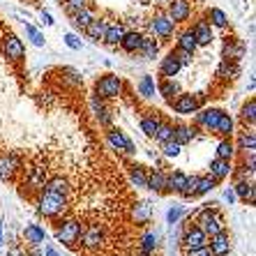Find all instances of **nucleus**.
<instances>
[{
	"mask_svg": "<svg viewBox=\"0 0 256 256\" xmlns=\"http://www.w3.org/2000/svg\"><path fill=\"white\" fill-rule=\"evenodd\" d=\"M67 208V196L65 194H58V192H48L44 190V194L37 201V210L44 214V217H56V214L65 212Z\"/></svg>",
	"mask_w": 256,
	"mask_h": 256,
	"instance_id": "obj_1",
	"label": "nucleus"
},
{
	"mask_svg": "<svg viewBox=\"0 0 256 256\" xmlns=\"http://www.w3.org/2000/svg\"><path fill=\"white\" fill-rule=\"evenodd\" d=\"M198 228H201L206 236H214V233L224 231V220H222V214L217 212L214 208H206L201 210V214H198Z\"/></svg>",
	"mask_w": 256,
	"mask_h": 256,
	"instance_id": "obj_2",
	"label": "nucleus"
},
{
	"mask_svg": "<svg viewBox=\"0 0 256 256\" xmlns=\"http://www.w3.org/2000/svg\"><path fill=\"white\" fill-rule=\"evenodd\" d=\"M120 90H122V81H120L116 74H106V76H102L95 86V92L100 100H114V97L120 95Z\"/></svg>",
	"mask_w": 256,
	"mask_h": 256,
	"instance_id": "obj_3",
	"label": "nucleus"
},
{
	"mask_svg": "<svg viewBox=\"0 0 256 256\" xmlns=\"http://www.w3.org/2000/svg\"><path fill=\"white\" fill-rule=\"evenodd\" d=\"M203 97H194V95H187V92H180V95H176V100L173 102V111L180 116H192L198 111V104H201Z\"/></svg>",
	"mask_w": 256,
	"mask_h": 256,
	"instance_id": "obj_4",
	"label": "nucleus"
},
{
	"mask_svg": "<svg viewBox=\"0 0 256 256\" xmlns=\"http://www.w3.org/2000/svg\"><path fill=\"white\" fill-rule=\"evenodd\" d=\"M78 233H81V224L76 220H67V222H62V226L58 231V240L62 244H70L72 247L78 240Z\"/></svg>",
	"mask_w": 256,
	"mask_h": 256,
	"instance_id": "obj_5",
	"label": "nucleus"
},
{
	"mask_svg": "<svg viewBox=\"0 0 256 256\" xmlns=\"http://www.w3.org/2000/svg\"><path fill=\"white\" fill-rule=\"evenodd\" d=\"M208 242H210L208 247L212 252V256H226L231 252V238H228L226 231H220V233H214V236H210Z\"/></svg>",
	"mask_w": 256,
	"mask_h": 256,
	"instance_id": "obj_6",
	"label": "nucleus"
},
{
	"mask_svg": "<svg viewBox=\"0 0 256 256\" xmlns=\"http://www.w3.org/2000/svg\"><path fill=\"white\" fill-rule=\"evenodd\" d=\"M78 238H81L84 247H88V250H95V247H100V244L104 242V231H102L97 224H92V226H88V228H81Z\"/></svg>",
	"mask_w": 256,
	"mask_h": 256,
	"instance_id": "obj_7",
	"label": "nucleus"
},
{
	"mask_svg": "<svg viewBox=\"0 0 256 256\" xmlns=\"http://www.w3.org/2000/svg\"><path fill=\"white\" fill-rule=\"evenodd\" d=\"M106 136H108V143H111L116 150H125V152H130V155H134V152H136V146H134V143H132L130 138H127L120 130H114V127H108Z\"/></svg>",
	"mask_w": 256,
	"mask_h": 256,
	"instance_id": "obj_8",
	"label": "nucleus"
},
{
	"mask_svg": "<svg viewBox=\"0 0 256 256\" xmlns=\"http://www.w3.org/2000/svg\"><path fill=\"white\" fill-rule=\"evenodd\" d=\"M182 244H185L187 250H196V247L208 244V236H206L198 226H190L185 231V236H182Z\"/></svg>",
	"mask_w": 256,
	"mask_h": 256,
	"instance_id": "obj_9",
	"label": "nucleus"
},
{
	"mask_svg": "<svg viewBox=\"0 0 256 256\" xmlns=\"http://www.w3.org/2000/svg\"><path fill=\"white\" fill-rule=\"evenodd\" d=\"M190 12H192V7L187 0H171V2H168V18H171L173 24L187 21Z\"/></svg>",
	"mask_w": 256,
	"mask_h": 256,
	"instance_id": "obj_10",
	"label": "nucleus"
},
{
	"mask_svg": "<svg viewBox=\"0 0 256 256\" xmlns=\"http://www.w3.org/2000/svg\"><path fill=\"white\" fill-rule=\"evenodd\" d=\"M173 28H176V24H173L168 16H164V14H157V16L150 21V30H152L155 35L164 37V40L173 35Z\"/></svg>",
	"mask_w": 256,
	"mask_h": 256,
	"instance_id": "obj_11",
	"label": "nucleus"
},
{
	"mask_svg": "<svg viewBox=\"0 0 256 256\" xmlns=\"http://www.w3.org/2000/svg\"><path fill=\"white\" fill-rule=\"evenodd\" d=\"M2 48H5V56L10 60H21V58H24V54H26L24 42H21L16 35L5 37V44H2Z\"/></svg>",
	"mask_w": 256,
	"mask_h": 256,
	"instance_id": "obj_12",
	"label": "nucleus"
},
{
	"mask_svg": "<svg viewBox=\"0 0 256 256\" xmlns=\"http://www.w3.org/2000/svg\"><path fill=\"white\" fill-rule=\"evenodd\" d=\"M233 192H236V196H240L244 203H250V206H254L256 201V190H254V182H247V180H238L236 182V187H233Z\"/></svg>",
	"mask_w": 256,
	"mask_h": 256,
	"instance_id": "obj_13",
	"label": "nucleus"
},
{
	"mask_svg": "<svg viewBox=\"0 0 256 256\" xmlns=\"http://www.w3.org/2000/svg\"><path fill=\"white\" fill-rule=\"evenodd\" d=\"M231 173H233V168H231V160H222V157H217V160L210 162V176H212L214 180L228 178Z\"/></svg>",
	"mask_w": 256,
	"mask_h": 256,
	"instance_id": "obj_14",
	"label": "nucleus"
},
{
	"mask_svg": "<svg viewBox=\"0 0 256 256\" xmlns=\"http://www.w3.org/2000/svg\"><path fill=\"white\" fill-rule=\"evenodd\" d=\"M192 32H194V37H196L198 46H208V44L212 42V28H210L208 21H198V24L192 28Z\"/></svg>",
	"mask_w": 256,
	"mask_h": 256,
	"instance_id": "obj_15",
	"label": "nucleus"
},
{
	"mask_svg": "<svg viewBox=\"0 0 256 256\" xmlns=\"http://www.w3.org/2000/svg\"><path fill=\"white\" fill-rule=\"evenodd\" d=\"M180 67H182V65L178 62V58H176L173 54H168L166 58L162 60V65H160V74H162L164 78H173V76H176V74L180 72Z\"/></svg>",
	"mask_w": 256,
	"mask_h": 256,
	"instance_id": "obj_16",
	"label": "nucleus"
},
{
	"mask_svg": "<svg viewBox=\"0 0 256 256\" xmlns=\"http://www.w3.org/2000/svg\"><path fill=\"white\" fill-rule=\"evenodd\" d=\"M220 114H222L220 108H203L201 114H196V122L201 127H206V130H214Z\"/></svg>",
	"mask_w": 256,
	"mask_h": 256,
	"instance_id": "obj_17",
	"label": "nucleus"
},
{
	"mask_svg": "<svg viewBox=\"0 0 256 256\" xmlns=\"http://www.w3.org/2000/svg\"><path fill=\"white\" fill-rule=\"evenodd\" d=\"M141 40H143L141 32L132 30V32H125V35H122V40H120V46L125 48L127 54H136L138 46H141Z\"/></svg>",
	"mask_w": 256,
	"mask_h": 256,
	"instance_id": "obj_18",
	"label": "nucleus"
},
{
	"mask_svg": "<svg viewBox=\"0 0 256 256\" xmlns=\"http://www.w3.org/2000/svg\"><path fill=\"white\" fill-rule=\"evenodd\" d=\"M122 35H125V30H122L120 24H106V30H104V37H102V40L106 44H111V46H116V44H120Z\"/></svg>",
	"mask_w": 256,
	"mask_h": 256,
	"instance_id": "obj_19",
	"label": "nucleus"
},
{
	"mask_svg": "<svg viewBox=\"0 0 256 256\" xmlns=\"http://www.w3.org/2000/svg\"><path fill=\"white\" fill-rule=\"evenodd\" d=\"M84 30H86V35H88L92 42H100L102 37H104V30H106V21H102V18H92Z\"/></svg>",
	"mask_w": 256,
	"mask_h": 256,
	"instance_id": "obj_20",
	"label": "nucleus"
},
{
	"mask_svg": "<svg viewBox=\"0 0 256 256\" xmlns=\"http://www.w3.org/2000/svg\"><path fill=\"white\" fill-rule=\"evenodd\" d=\"M185 187H187V176L182 171H176V173H171V176L166 178V190L182 194V192H185Z\"/></svg>",
	"mask_w": 256,
	"mask_h": 256,
	"instance_id": "obj_21",
	"label": "nucleus"
},
{
	"mask_svg": "<svg viewBox=\"0 0 256 256\" xmlns=\"http://www.w3.org/2000/svg\"><path fill=\"white\" fill-rule=\"evenodd\" d=\"M24 236H26V242H30L32 247H37V244H42L44 242V228L42 226H37V224H30V226H26V231H24Z\"/></svg>",
	"mask_w": 256,
	"mask_h": 256,
	"instance_id": "obj_22",
	"label": "nucleus"
},
{
	"mask_svg": "<svg viewBox=\"0 0 256 256\" xmlns=\"http://www.w3.org/2000/svg\"><path fill=\"white\" fill-rule=\"evenodd\" d=\"M214 132L220 134V136L228 138L233 134V120L228 114H220V118H217V125H214Z\"/></svg>",
	"mask_w": 256,
	"mask_h": 256,
	"instance_id": "obj_23",
	"label": "nucleus"
},
{
	"mask_svg": "<svg viewBox=\"0 0 256 256\" xmlns=\"http://www.w3.org/2000/svg\"><path fill=\"white\" fill-rule=\"evenodd\" d=\"M157 51H160V44H157L155 40H150V37H143L141 46H138V54H141L146 60H152L157 56Z\"/></svg>",
	"mask_w": 256,
	"mask_h": 256,
	"instance_id": "obj_24",
	"label": "nucleus"
},
{
	"mask_svg": "<svg viewBox=\"0 0 256 256\" xmlns=\"http://www.w3.org/2000/svg\"><path fill=\"white\" fill-rule=\"evenodd\" d=\"M192 138H194V130H192V127H187V125L173 127V141H178L180 146L192 143Z\"/></svg>",
	"mask_w": 256,
	"mask_h": 256,
	"instance_id": "obj_25",
	"label": "nucleus"
},
{
	"mask_svg": "<svg viewBox=\"0 0 256 256\" xmlns=\"http://www.w3.org/2000/svg\"><path fill=\"white\" fill-rule=\"evenodd\" d=\"M196 37H194V32L192 30H185L182 35L178 37V48H182V51H190V54H194L196 51Z\"/></svg>",
	"mask_w": 256,
	"mask_h": 256,
	"instance_id": "obj_26",
	"label": "nucleus"
},
{
	"mask_svg": "<svg viewBox=\"0 0 256 256\" xmlns=\"http://www.w3.org/2000/svg\"><path fill=\"white\" fill-rule=\"evenodd\" d=\"M148 190L152 192H164L166 190V176L162 171H152L148 176Z\"/></svg>",
	"mask_w": 256,
	"mask_h": 256,
	"instance_id": "obj_27",
	"label": "nucleus"
},
{
	"mask_svg": "<svg viewBox=\"0 0 256 256\" xmlns=\"http://www.w3.org/2000/svg\"><path fill=\"white\" fill-rule=\"evenodd\" d=\"M160 95L166 97V100H173L176 95H180V86L173 81V78H164L160 84Z\"/></svg>",
	"mask_w": 256,
	"mask_h": 256,
	"instance_id": "obj_28",
	"label": "nucleus"
},
{
	"mask_svg": "<svg viewBox=\"0 0 256 256\" xmlns=\"http://www.w3.org/2000/svg\"><path fill=\"white\" fill-rule=\"evenodd\" d=\"M44 187H46L48 192H58V194H65V196H67V192H70V182H67L62 176H54V178L48 180Z\"/></svg>",
	"mask_w": 256,
	"mask_h": 256,
	"instance_id": "obj_29",
	"label": "nucleus"
},
{
	"mask_svg": "<svg viewBox=\"0 0 256 256\" xmlns=\"http://www.w3.org/2000/svg\"><path fill=\"white\" fill-rule=\"evenodd\" d=\"M74 26H76L78 30H84L86 26L90 24V21H92V18H95V14H92V10H88V7H86V10H81V12H76L74 14Z\"/></svg>",
	"mask_w": 256,
	"mask_h": 256,
	"instance_id": "obj_30",
	"label": "nucleus"
},
{
	"mask_svg": "<svg viewBox=\"0 0 256 256\" xmlns=\"http://www.w3.org/2000/svg\"><path fill=\"white\" fill-rule=\"evenodd\" d=\"M214 182H217V180H214L212 176H208V178H198L196 187H194V196H203V194H208V192L214 187Z\"/></svg>",
	"mask_w": 256,
	"mask_h": 256,
	"instance_id": "obj_31",
	"label": "nucleus"
},
{
	"mask_svg": "<svg viewBox=\"0 0 256 256\" xmlns=\"http://www.w3.org/2000/svg\"><path fill=\"white\" fill-rule=\"evenodd\" d=\"M240 118H242L244 125H254V118H256V102L254 100H250L242 106V111H240Z\"/></svg>",
	"mask_w": 256,
	"mask_h": 256,
	"instance_id": "obj_32",
	"label": "nucleus"
},
{
	"mask_svg": "<svg viewBox=\"0 0 256 256\" xmlns=\"http://www.w3.org/2000/svg\"><path fill=\"white\" fill-rule=\"evenodd\" d=\"M130 176L136 187H148V176H146V171L141 166H130Z\"/></svg>",
	"mask_w": 256,
	"mask_h": 256,
	"instance_id": "obj_33",
	"label": "nucleus"
},
{
	"mask_svg": "<svg viewBox=\"0 0 256 256\" xmlns=\"http://www.w3.org/2000/svg\"><path fill=\"white\" fill-rule=\"evenodd\" d=\"M160 122L162 120L160 118H141V130H143V134L146 136H155V132H157V127H160Z\"/></svg>",
	"mask_w": 256,
	"mask_h": 256,
	"instance_id": "obj_34",
	"label": "nucleus"
},
{
	"mask_svg": "<svg viewBox=\"0 0 256 256\" xmlns=\"http://www.w3.org/2000/svg\"><path fill=\"white\" fill-rule=\"evenodd\" d=\"M233 152H236V148H233L231 138H224V141H220V146H217V157H222V160H231Z\"/></svg>",
	"mask_w": 256,
	"mask_h": 256,
	"instance_id": "obj_35",
	"label": "nucleus"
},
{
	"mask_svg": "<svg viewBox=\"0 0 256 256\" xmlns=\"http://www.w3.org/2000/svg\"><path fill=\"white\" fill-rule=\"evenodd\" d=\"M138 92H141L143 97L155 95V81H152V76H143L141 81H138Z\"/></svg>",
	"mask_w": 256,
	"mask_h": 256,
	"instance_id": "obj_36",
	"label": "nucleus"
},
{
	"mask_svg": "<svg viewBox=\"0 0 256 256\" xmlns=\"http://www.w3.org/2000/svg\"><path fill=\"white\" fill-rule=\"evenodd\" d=\"M134 220L136 224H146L150 220V206L148 203H138L136 208H134Z\"/></svg>",
	"mask_w": 256,
	"mask_h": 256,
	"instance_id": "obj_37",
	"label": "nucleus"
},
{
	"mask_svg": "<svg viewBox=\"0 0 256 256\" xmlns=\"http://www.w3.org/2000/svg\"><path fill=\"white\" fill-rule=\"evenodd\" d=\"M14 168H16V160H14V157H10V160H2V162H0V178H2V180L12 178Z\"/></svg>",
	"mask_w": 256,
	"mask_h": 256,
	"instance_id": "obj_38",
	"label": "nucleus"
},
{
	"mask_svg": "<svg viewBox=\"0 0 256 256\" xmlns=\"http://www.w3.org/2000/svg\"><path fill=\"white\" fill-rule=\"evenodd\" d=\"M90 0H67L65 2V12L70 14V16H74L76 12H81V10H86L88 7Z\"/></svg>",
	"mask_w": 256,
	"mask_h": 256,
	"instance_id": "obj_39",
	"label": "nucleus"
},
{
	"mask_svg": "<svg viewBox=\"0 0 256 256\" xmlns=\"http://www.w3.org/2000/svg\"><path fill=\"white\" fill-rule=\"evenodd\" d=\"M155 138L160 143H164V141H168V138H173V127L168 125V122H160V127H157V132H155Z\"/></svg>",
	"mask_w": 256,
	"mask_h": 256,
	"instance_id": "obj_40",
	"label": "nucleus"
},
{
	"mask_svg": "<svg viewBox=\"0 0 256 256\" xmlns=\"http://www.w3.org/2000/svg\"><path fill=\"white\" fill-rule=\"evenodd\" d=\"M180 148H182V146H180L178 141H173V138H168V141L162 143V152H164L166 157H176V155H180Z\"/></svg>",
	"mask_w": 256,
	"mask_h": 256,
	"instance_id": "obj_41",
	"label": "nucleus"
},
{
	"mask_svg": "<svg viewBox=\"0 0 256 256\" xmlns=\"http://www.w3.org/2000/svg\"><path fill=\"white\" fill-rule=\"evenodd\" d=\"M208 18H210V24L217 26V28H224V26H226V14L222 12V10H217V7L208 12Z\"/></svg>",
	"mask_w": 256,
	"mask_h": 256,
	"instance_id": "obj_42",
	"label": "nucleus"
},
{
	"mask_svg": "<svg viewBox=\"0 0 256 256\" xmlns=\"http://www.w3.org/2000/svg\"><path fill=\"white\" fill-rule=\"evenodd\" d=\"M240 148H242V150H250V152H254V148H256V136H254V132H244L242 136H240Z\"/></svg>",
	"mask_w": 256,
	"mask_h": 256,
	"instance_id": "obj_43",
	"label": "nucleus"
},
{
	"mask_svg": "<svg viewBox=\"0 0 256 256\" xmlns=\"http://www.w3.org/2000/svg\"><path fill=\"white\" fill-rule=\"evenodd\" d=\"M155 247H157V236L155 233H146V236H143V242H141V250L146 252V254H150Z\"/></svg>",
	"mask_w": 256,
	"mask_h": 256,
	"instance_id": "obj_44",
	"label": "nucleus"
},
{
	"mask_svg": "<svg viewBox=\"0 0 256 256\" xmlns=\"http://www.w3.org/2000/svg\"><path fill=\"white\" fill-rule=\"evenodd\" d=\"M176 58H178L180 65H192V54L190 51H182V48H176V51H171Z\"/></svg>",
	"mask_w": 256,
	"mask_h": 256,
	"instance_id": "obj_45",
	"label": "nucleus"
},
{
	"mask_svg": "<svg viewBox=\"0 0 256 256\" xmlns=\"http://www.w3.org/2000/svg\"><path fill=\"white\" fill-rule=\"evenodd\" d=\"M95 114H97V118H100V122H102V125H111V114H108V111H106V108H104V106H97L95 108Z\"/></svg>",
	"mask_w": 256,
	"mask_h": 256,
	"instance_id": "obj_46",
	"label": "nucleus"
},
{
	"mask_svg": "<svg viewBox=\"0 0 256 256\" xmlns=\"http://www.w3.org/2000/svg\"><path fill=\"white\" fill-rule=\"evenodd\" d=\"M198 176H187V187L182 192V196H194V187H196Z\"/></svg>",
	"mask_w": 256,
	"mask_h": 256,
	"instance_id": "obj_47",
	"label": "nucleus"
},
{
	"mask_svg": "<svg viewBox=\"0 0 256 256\" xmlns=\"http://www.w3.org/2000/svg\"><path fill=\"white\" fill-rule=\"evenodd\" d=\"M26 30H28V32H30V37H32V42H35V46H44V37L40 35V32H37V30L32 28V26H30V24H26Z\"/></svg>",
	"mask_w": 256,
	"mask_h": 256,
	"instance_id": "obj_48",
	"label": "nucleus"
},
{
	"mask_svg": "<svg viewBox=\"0 0 256 256\" xmlns=\"http://www.w3.org/2000/svg\"><path fill=\"white\" fill-rule=\"evenodd\" d=\"M187 256H212L208 244H203V247H196V250H187Z\"/></svg>",
	"mask_w": 256,
	"mask_h": 256,
	"instance_id": "obj_49",
	"label": "nucleus"
},
{
	"mask_svg": "<svg viewBox=\"0 0 256 256\" xmlns=\"http://www.w3.org/2000/svg\"><path fill=\"white\" fill-rule=\"evenodd\" d=\"M65 44L70 48H81V42H78L76 35H72V32H67V35H65Z\"/></svg>",
	"mask_w": 256,
	"mask_h": 256,
	"instance_id": "obj_50",
	"label": "nucleus"
},
{
	"mask_svg": "<svg viewBox=\"0 0 256 256\" xmlns=\"http://www.w3.org/2000/svg\"><path fill=\"white\" fill-rule=\"evenodd\" d=\"M178 217H180V208H173L171 212H168V222H171V224L178 220Z\"/></svg>",
	"mask_w": 256,
	"mask_h": 256,
	"instance_id": "obj_51",
	"label": "nucleus"
},
{
	"mask_svg": "<svg viewBox=\"0 0 256 256\" xmlns=\"http://www.w3.org/2000/svg\"><path fill=\"white\" fill-rule=\"evenodd\" d=\"M224 196H226V201L231 203V201H236V192H233L231 187H228V190H226V194H224Z\"/></svg>",
	"mask_w": 256,
	"mask_h": 256,
	"instance_id": "obj_52",
	"label": "nucleus"
},
{
	"mask_svg": "<svg viewBox=\"0 0 256 256\" xmlns=\"http://www.w3.org/2000/svg\"><path fill=\"white\" fill-rule=\"evenodd\" d=\"M42 18H44V24L46 26H54V18H51V14L48 12H42Z\"/></svg>",
	"mask_w": 256,
	"mask_h": 256,
	"instance_id": "obj_53",
	"label": "nucleus"
},
{
	"mask_svg": "<svg viewBox=\"0 0 256 256\" xmlns=\"http://www.w3.org/2000/svg\"><path fill=\"white\" fill-rule=\"evenodd\" d=\"M44 254H46V256H60L58 252L54 250V247H46V250H44Z\"/></svg>",
	"mask_w": 256,
	"mask_h": 256,
	"instance_id": "obj_54",
	"label": "nucleus"
},
{
	"mask_svg": "<svg viewBox=\"0 0 256 256\" xmlns=\"http://www.w3.org/2000/svg\"><path fill=\"white\" fill-rule=\"evenodd\" d=\"M155 2H162V0H155Z\"/></svg>",
	"mask_w": 256,
	"mask_h": 256,
	"instance_id": "obj_55",
	"label": "nucleus"
}]
</instances>
